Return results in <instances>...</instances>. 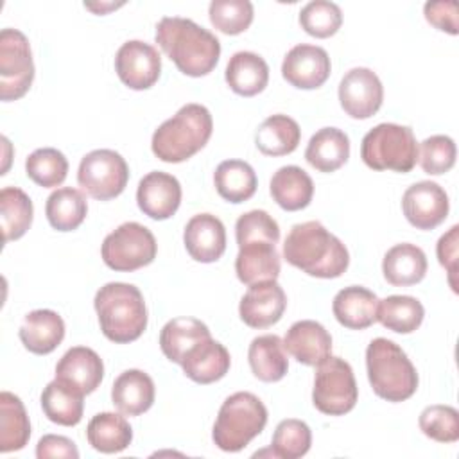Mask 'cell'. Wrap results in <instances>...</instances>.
<instances>
[{
    "mask_svg": "<svg viewBox=\"0 0 459 459\" xmlns=\"http://www.w3.org/2000/svg\"><path fill=\"white\" fill-rule=\"evenodd\" d=\"M283 258L314 278H339L350 265L346 246L319 221L294 224L283 242Z\"/></svg>",
    "mask_w": 459,
    "mask_h": 459,
    "instance_id": "1",
    "label": "cell"
},
{
    "mask_svg": "<svg viewBox=\"0 0 459 459\" xmlns=\"http://www.w3.org/2000/svg\"><path fill=\"white\" fill-rule=\"evenodd\" d=\"M154 38L178 70L188 77L208 75L219 63L221 41L217 36L188 18H161Z\"/></svg>",
    "mask_w": 459,
    "mask_h": 459,
    "instance_id": "2",
    "label": "cell"
},
{
    "mask_svg": "<svg viewBox=\"0 0 459 459\" xmlns=\"http://www.w3.org/2000/svg\"><path fill=\"white\" fill-rule=\"evenodd\" d=\"M106 339L117 344L136 341L147 328V307L138 287L124 281L102 285L93 299Z\"/></svg>",
    "mask_w": 459,
    "mask_h": 459,
    "instance_id": "3",
    "label": "cell"
},
{
    "mask_svg": "<svg viewBox=\"0 0 459 459\" xmlns=\"http://www.w3.org/2000/svg\"><path fill=\"white\" fill-rule=\"evenodd\" d=\"M213 120L208 108L190 102L152 133L151 149L165 163H181L197 154L210 140Z\"/></svg>",
    "mask_w": 459,
    "mask_h": 459,
    "instance_id": "4",
    "label": "cell"
},
{
    "mask_svg": "<svg viewBox=\"0 0 459 459\" xmlns=\"http://www.w3.org/2000/svg\"><path fill=\"white\" fill-rule=\"evenodd\" d=\"M366 371L373 393L387 402H403L418 389V371L407 353L385 337L366 348Z\"/></svg>",
    "mask_w": 459,
    "mask_h": 459,
    "instance_id": "5",
    "label": "cell"
},
{
    "mask_svg": "<svg viewBox=\"0 0 459 459\" xmlns=\"http://www.w3.org/2000/svg\"><path fill=\"white\" fill-rule=\"evenodd\" d=\"M267 423L264 402L247 391L228 396L213 423L212 439L222 452H240L255 439Z\"/></svg>",
    "mask_w": 459,
    "mask_h": 459,
    "instance_id": "6",
    "label": "cell"
},
{
    "mask_svg": "<svg viewBox=\"0 0 459 459\" xmlns=\"http://www.w3.org/2000/svg\"><path fill=\"white\" fill-rule=\"evenodd\" d=\"M360 158L373 170L405 174L416 167L418 142L409 126L384 122L364 134Z\"/></svg>",
    "mask_w": 459,
    "mask_h": 459,
    "instance_id": "7",
    "label": "cell"
},
{
    "mask_svg": "<svg viewBox=\"0 0 459 459\" xmlns=\"http://www.w3.org/2000/svg\"><path fill=\"white\" fill-rule=\"evenodd\" d=\"M359 400V387L351 366L341 357H328L317 364L312 389L314 407L328 416L350 412Z\"/></svg>",
    "mask_w": 459,
    "mask_h": 459,
    "instance_id": "8",
    "label": "cell"
},
{
    "mask_svg": "<svg viewBox=\"0 0 459 459\" xmlns=\"http://www.w3.org/2000/svg\"><path fill=\"white\" fill-rule=\"evenodd\" d=\"M158 253L152 231L140 222H124L102 242L100 255L104 264L120 273H131L149 265Z\"/></svg>",
    "mask_w": 459,
    "mask_h": 459,
    "instance_id": "9",
    "label": "cell"
},
{
    "mask_svg": "<svg viewBox=\"0 0 459 459\" xmlns=\"http://www.w3.org/2000/svg\"><path fill=\"white\" fill-rule=\"evenodd\" d=\"M34 81V61L27 36L18 29L0 32V99H22Z\"/></svg>",
    "mask_w": 459,
    "mask_h": 459,
    "instance_id": "10",
    "label": "cell"
},
{
    "mask_svg": "<svg viewBox=\"0 0 459 459\" xmlns=\"http://www.w3.org/2000/svg\"><path fill=\"white\" fill-rule=\"evenodd\" d=\"M127 181L129 167L117 151L95 149L79 163L77 183L93 199L109 201L120 195Z\"/></svg>",
    "mask_w": 459,
    "mask_h": 459,
    "instance_id": "11",
    "label": "cell"
},
{
    "mask_svg": "<svg viewBox=\"0 0 459 459\" xmlns=\"http://www.w3.org/2000/svg\"><path fill=\"white\" fill-rule=\"evenodd\" d=\"M337 93L344 113L357 120L373 117L384 100L382 81L373 70L366 66L348 70L339 82Z\"/></svg>",
    "mask_w": 459,
    "mask_h": 459,
    "instance_id": "12",
    "label": "cell"
},
{
    "mask_svg": "<svg viewBox=\"0 0 459 459\" xmlns=\"http://www.w3.org/2000/svg\"><path fill=\"white\" fill-rule=\"evenodd\" d=\"M115 70L127 88L149 90L160 79L161 56L152 45L129 39L117 50Z\"/></svg>",
    "mask_w": 459,
    "mask_h": 459,
    "instance_id": "13",
    "label": "cell"
},
{
    "mask_svg": "<svg viewBox=\"0 0 459 459\" xmlns=\"http://www.w3.org/2000/svg\"><path fill=\"white\" fill-rule=\"evenodd\" d=\"M450 201L446 192L434 181H418L411 185L402 197L405 219L416 230H434L448 215Z\"/></svg>",
    "mask_w": 459,
    "mask_h": 459,
    "instance_id": "14",
    "label": "cell"
},
{
    "mask_svg": "<svg viewBox=\"0 0 459 459\" xmlns=\"http://www.w3.org/2000/svg\"><path fill=\"white\" fill-rule=\"evenodd\" d=\"M332 72L328 52L323 47L299 43L292 47L281 63L283 79L299 90H316L326 82Z\"/></svg>",
    "mask_w": 459,
    "mask_h": 459,
    "instance_id": "15",
    "label": "cell"
},
{
    "mask_svg": "<svg viewBox=\"0 0 459 459\" xmlns=\"http://www.w3.org/2000/svg\"><path fill=\"white\" fill-rule=\"evenodd\" d=\"M287 308V296L276 280L249 285L238 305L240 319L251 328L276 325Z\"/></svg>",
    "mask_w": 459,
    "mask_h": 459,
    "instance_id": "16",
    "label": "cell"
},
{
    "mask_svg": "<svg viewBox=\"0 0 459 459\" xmlns=\"http://www.w3.org/2000/svg\"><path fill=\"white\" fill-rule=\"evenodd\" d=\"M136 204L154 221L170 219L181 204V185L172 174L152 170L138 183Z\"/></svg>",
    "mask_w": 459,
    "mask_h": 459,
    "instance_id": "17",
    "label": "cell"
},
{
    "mask_svg": "<svg viewBox=\"0 0 459 459\" xmlns=\"http://www.w3.org/2000/svg\"><path fill=\"white\" fill-rule=\"evenodd\" d=\"M186 253L201 264L217 262L226 251V228L222 221L212 213L194 215L183 231Z\"/></svg>",
    "mask_w": 459,
    "mask_h": 459,
    "instance_id": "18",
    "label": "cell"
},
{
    "mask_svg": "<svg viewBox=\"0 0 459 459\" xmlns=\"http://www.w3.org/2000/svg\"><path fill=\"white\" fill-rule=\"evenodd\" d=\"M283 346L299 364L317 366L332 353V335L321 323L301 319L290 325Z\"/></svg>",
    "mask_w": 459,
    "mask_h": 459,
    "instance_id": "19",
    "label": "cell"
},
{
    "mask_svg": "<svg viewBox=\"0 0 459 459\" xmlns=\"http://www.w3.org/2000/svg\"><path fill=\"white\" fill-rule=\"evenodd\" d=\"M179 366L195 384H212L230 371L231 357L224 344L208 335L186 351Z\"/></svg>",
    "mask_w": 459,
    "mask_h": 459,
    "instance_id": "20",
    "label": "cell"
},
{
    "mask_svg": "<svg viewBox=\"0 0 459 459\" xmlns=\"http://www.w3.org/2000/svg\"><path fill=\"white\" fill-rule=\"evenodd\" d=\"M104 377V364L99 353L86 346H74L56 364V378L70 384L84 396L93 393Z\"/></svg>",
    "mask_w": 459,
    "mask_h": 459,
    "instance_id": "21",
    "label": "cell"
},
{
    "mask_svg": "<svg viewBox=\"0 0 459 459\" xmlns=\"http://www.w3.org/2000/svg\"><path fill=\"white\" fill-rule=\"evenodd\" d=\"M18 335L30 353L48 355L65 339V321L54 310L38 308L23 317Z\"/></svg>",
    "mask_w": 459,
    "mask_h": 459,
    "instance_id": "22",
    "label": "cell"
},
{
    "mask_svg": "<svg viewBox=\"0 0 459 459\" xmlns=\"http://www.w3.org/2000/svg\"><path fill=\"white\" fill-rule=\"evenodd\" d=\"M378 298L373 290L362 285H350L341 289L333 301L332 312L339 325L350 330H364L377 321Z\"/></svg>",
    "mask_w": 459,
    "mask_h": 459,
    "instance_id": "23",
    "label": "cell"
},
{
    "mask_svg": "<svg viewBox=\"0 0 459 459\" xmlns=\"http://www.w3.org/2000/svg\"><path fill=\"white\" fill-rule=\"evenodd\" d=\"M154 396V382L142 369H126L111 387V402L124 416L143 414L152 407Z\"/></svg>",
    "mask_w": 459,
    "mask_h": 459,
    "instance_id": "24",
    "label": "cell"
},
{
    "mask_svg": "<svg viewBox=\"0 0 459 459\" xmlns=\"http://www.w3.org/2000/svg\"><path fill=\"white\" fill-rule=\"evenodd\" d=\"M235 273L246 285L276 280L280 276V255L276 251V244L255 240L238 246Z\"/></svg>",
    "mask_w": 459,
    "mask_h": 459,
    "instance_id": "25",
    "label": "cell"
},
{
    "mask_svg": "<svg viewBox=\"0 0 459 459\" xmlns=\"http://www.w3.org/2000/svg\"><path fill=\"white\" fill-rule=\"evenodd\" d=\"M224 79L237 95L255 97L264 91L269 82V66L262 56L240 50L230 57Z\"/></svg>",
    "mask_w": 459,
    "mask_h": 459,
    "instance_id": "26",
    "label": "cell"
},
{
    "mask_svg": "<svg viewBox=\"0 0 459 459\" xmlns=\"http://www.w3.org/2000/svg\"><path fill=\"white\" fill-rule=\"evenodd\" d=\"M269 192L280 208L287 212H298L310 204L314 195V183L301 167L285 165L273 174Z\"/></svg>",
    "mask_w": 459,
    "mask_h": 459,
    "instance_id": "27",
    "label": "cell"
},
{
    "mask_svg": "<svg viewBox=\"0 0 459 459\" xmlns=\"http://www.w3.org/2000/svg\"><path fill=\"white\" fill-rule=\"evenodd\" d=\"M382 273L387 283L394 287L416 285L425 278L427 256L416 244H396L384 255Z\"/></svg>",
    "mask_w": 459,
    "mask_h": 459,
    "instance_id": "28",
    "label": "cell"
},
{
    "mask_svg": "<svg viewBox=\"0 0 459 459\" xmlns=\"http://www.w3.org/2000/svg\"><path fill=\"white\" fill-rule=\"evenodd\" d=\"M350 158V138L337 127L316 131L305 149V160L319 172H335Z\"/></svg>",
    "mask_w": 459,
    "mask_h": 459,
    "instance_id": "29",
    "label": "cell"
},
{
    "mask_svg": "<svg viewBox=\"0 0 459 459\" xmlns=\"http://www.w3.org/2000/svg\"><path fill=\"white\" fill-rule=\"evenodd\" d=\"M247 362L253 375L262 382H278L289 371L287 350L283 339L274 333L258 335L247 350Z\"/></svg>",
    "mask_w": 459,
    "mask_h": 459,
    "instance_id": "30",
    "label": "cell"
},
{
    "mask_svg": "<svg viewBox=\"0 0 459 459\" xmlns=\"http://www.w3.org/2000/svg\"><path fill=\"white\" fill-rule=\"evenodd\" d=\"M84 394L70 384L54 378L41 393V409L45 416L57 425L74 427L82 420Z\"/></svg>",
    "mask_w": 459,
    "mask_h": 459,
    "instance_id": "31",
    "label": "cell"
},
{
    "mask_svg": "<svg viewBox=\"0 0 459 459\" xmlns=\"http://www.w3.org/2000/svg\"><path fill=\"white\" fill-rule=\"evenodd\" d=\"M86 439L97 452L118 454L131 445L133 429L122 412H99L86 427Z\"/></svg>",
    "mask_w": 459,
    "mask_h": 459,
    "instance_id": "32",
    "label": "cell"
},
{
    "mask_svg": "<svg viewBox=\"0 0 459 459\" xmlns=\"http://www.w3.org/2000/svg\"><path fill=\"white\" fill-rule=\"evenodd\" d=\"M301 129L298 122L287 115H271L256 129L255 143L265 156H285L298 149Z\"/></svg>",
    "mask_w": 459,
    "mask_h": 459,
    "instance_id": "33",
    "label": "cell"
},
{
    "mask_svg": "<svg viewBox=\"0 0 459 459\" xmlns=\"http://www.w3.org/2000/svg\"><path fill=\"white\" fill-rule=\"evenodd\" d=\"M213 185L217 194L233 204L244 203L256 192V174L244 160H224L213 172Z\"/></svg>",
    "mask_w": 459,
    "mask_h": 459,
    "instance_id": "34",
    "label": "cell"
},
{
    "mask_svg": "<svg viewBox=\"0 0 459 459\" xmlns=\"http://www.w3.org/2000/svg\"><path fill=\"white\" fill-rule=\"evenodd\" d=\"M30 437V421L23 402L9 393H0V452L22 450Z\"/></svg>",
    "mask_w": 459,
    "mask_h": 459,
    "instance_id": "35",
    "label": "cell"
},
{
    "mask_svg": "<svg viewBox=\"0 0 459 459\" xmlns=\"http://www.w3.org/2000/svg\"><path fill=\"white\" fill-rule=\"evenodd\" d=\"M208 335H210V330L203 321L195 317H186V316L174 317L167 321L160 332V348L170 362L181 364L186 351L195 342H199Z\"/></svg>",
    "mask_w": 459,
    "mask_h": 459,
    "instance_id": "36",
    "label": "cell"
},
{
    "mask_svg": "<svg viewBox=\"0 0 459 459\" xmlns=\"http://www.w3.org/2000/svg\"><path fill=\"white\" fill-rule=\"evenodd\" d=\"M88 213V203L81 190L61 186L54 190L45 204L48 224L57 231L77 230Z\"/></svg>",
    "mask_w": 459,
    "mask_h": 459,
    "instance_id": "37",
    "label": "cell"
},
{
    "mask_svg": "<svg viewBox=\"0 0 459 459\" xmlns=\"http://www.w3.org/2000/svg\"><path fill=\"white\" fill-rule=\"evenodd\" d=\"M425 317V308L421 301L412 296L393 294L378 299L377 321L396 333H411L420 328Z\"/></svg>",
    "mask_w": 459,
    "mask_h": 459,
    "instance_id": "38",
    "label": "cell"
},
{
    "mask_svg": "<svg viewBox=\"0 0 459 459\" xmlns=\"http://www.w3.org/2000/svg\"><path fill=\"white\" fill-rule=\"evenodd\" d=\"M34 206L30 197L18 186H5L0 192V222L4 242L22 238L32 224Z\"/></svg>",
    "mask_w": 459,
    "mask_h": 459,
    "instance_id": "39",
    "label": "cell"
},
{
    "mask_svg": "<svg viewBox=\"0 0 459 459\" xmlns=\"http://www.w3.org/2000/svg\"><path fill=\"white\" fill-rule=\"evenodd\" d=\"M25 174L43 188L59 186L68 174V160L54 147H41L25 160Z\"/></svg>",
    "mask_w": 459,
    "mask_h": 459,
    "instance_id": "40",
    "label": "cell"
},
{
    "mask_svg": "<svg viewBox=\"0 0 459 459\" xmlns=\"http://www.w3.org/2000/svg\"><path fill=\"white\" fill-rule=\"evenodd\" d=\"M312 445L310 427L296 418L281 420L273 434L271 455L281 459H299L303 457Z\"/></svg>",
    "mask_w": 459,
    "mask_h": 459,
    "instance_id": "41",
    "label": "cell"
},
{
    "mask_svg": "<svg viewBox=\"0 0 459 459\" xmlns=\"http://www.w3.org/2000/svg\"><path fill=\"white\" fill-rule=\"evenodd\" d=\"M212 25L228 36H237L249 29L253 22V4L249 0H213L208 7Z\"/></svg>",
    "mask_w": 459,
    "mask_h": 459,
    "instance_id": "42",
    "label": "cell"
},
{
    "mask_svg": "<svg viewBox=\"0 0 459 459\" xmlns=\"http://www.w3.org/2000/svg\"><path fill=\"white\" fill-rule=\"evenodd\" d=\"M299 25L301 29L314 38H330L342 25V11L337 4L328 0H314L308 2L299 11Z\"/></svg>",
    "mask_w": 459,
    "mask_h": 459,
    "instance_id": "43",
    "label": "cell"
},
{
    "mask_svg": "<svg viewBox=\"0 0 459 459\" xmlns=\"http://www.w3.org/2000/svg\"><path fill=\"white\" fill-rule=\"evenodd\" d=\"M420 430L437 443H455L459 439V412L452 405L434 403L421 411Z\"/></svg>",
    "mask_w": 459,
    "mask_h": 459,
    "instance_id": "44",
    "label": "cell"
},
{
    "mask_svg": "<svg viewBox=\"0 0 459 459\" xmlns=\"http://www.w3.org/2000/svg\"><path fill=\"white\" fill-rule=\"evenodd\" d=\"M455 142L446 134H432L418 145V161L423 172L439 176L455 165Z\"/></svg>",
    "mask_w": 459,
    "mask_h": 459,
    "instance_id": "45",
    "label": "cell"
},
{
    "mask_svg": "<svg viewBox=\"0 0 459 459\" xmlns=\"http://www.w3.org/2000/svg\"><path fill=\"white\" fill-rule=\"evenodd\" d=\"M235 238L238 246L255 240L276 244L280 240V226L265 210H251L237 219Z\"/></svg>",
    "mask_w": 459,
    "mask_h": 459,
    "instance_id": "46",
    "label": "cell"
},
{
    "mask_svg": "<svg viewBox=\"0 0 459 459\" xmlns=\"http://www.w3.org/2000/svg\"><path fill=\"white\" fill-rule=\"evenodd\" d=\"M425 20L437 30L455 36L457 30V4L454 0H436L423 5Z\"/></svg>",
    "mask_w": 459,
    "mask_h": 459,
    "instance_id": "47",
    "label": "cell"
},
{
    "mask_svg": "<svg viewBox=\"0 0 459 459\" xmlns=\"http://www.w3.org/2000/svg\"><path fill=\"white\" fill-rule=\"evenodd\" d=\"M457 233H459V226L454 224L445 235L439 237L437 246H436L437 260H439V264L446 269V273H448V283H450V287H452L454 292H457V287H455V273H457Z\"/></svg>",
    "mask_w": 459,
    "mask_h": 459,
    "instance_id": "48",
    "label": "cell"
},
{
    "mask_svg": "<svg viewBox=\"0 0 459 459\" xmlns=\"http://www.w3.org/2000/svg\"><path fill=\"white\" fill-rule=\"evenodd\" d=\"M36 457L38 459H48V457L77 459L79 450L72 439L57 434H47L36 445Z\"/></svg>",
    "mask_w": 459,
    "mask_h": 459,
    "instance_id": "49",
    "label": "cell"
},
{
    "mask_svg": "<svg viewBox=\"0 0 459 459\" xmlns=\"http://www.w3.org/2000/svg\"><path fill=\"white\" fill-rule=\"evenodd\" d=\"M84 7H88V9H91V11H95V13H104V11H108V9H115L117 7V4H108V5H104V4H100V5H93V4H84Z\"/></svg>",
    "mask_w": 459,
    "mask_h": 459,
    "instance_id": "50",
    "label": "cell"
}]
</instances>
